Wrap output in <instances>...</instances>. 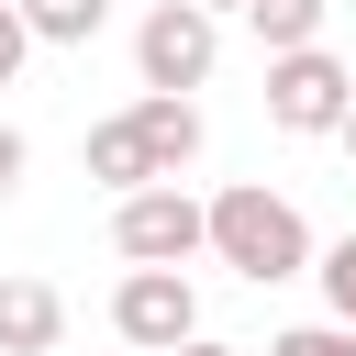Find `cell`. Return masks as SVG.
I'll return each mask as SVG.
<instances>
[{
    "label": "cell",
    "mask_w": 356,
    "mask_h": 356,
    "mask_svg": "<svg viewBox=\"0 0 356 356\" xmlns=\"http://www.w3.org/2000/svg\"><path fill=\"white\" fill-rule=\"evenodd\" d=\"M11 11H22L33 44H89V33L111 22V0H11Z\"/></svg>",
    "instance_id": "30bf717a"
},
{
    "label": "cell",
    "mask_w": 356,
    "mask_h": 356,
    "mask_svg": "<svg viewBox=\"0 0 356 356\" xmlns=\"http://www.w3.org/2000/svg\"><path fill=\"white\" fill-rule=\"evenodd\" d=\"M111 334H122L134 356H178V345L200 334V289H189V267H134V278L111 289Z\"/></svg>",
    "instance_id": "5b68a950"
},
{
    "label": "cell",
    "mask_w": 356,
    "mask_h": 356,
    "mask_svg": "<svg viewBox=\"0 0 356 356\" xmlns=\"http://www.w3.org/2000/svg\"><path fill=\"white\" fill-rule=\"evenodd\" d=\"M345 111H356V67H345L334 44L267 56V122H278V134H345Z\"/></svg>",
    "instance_id": "3957f363"
},
{
    "label": "cell",
    "mask_w": 356,
    "mask_h": 356,
    "mask_svg": "<svg viewBox=\"0 0 356 356\" xmlns=\"http://www.w3.org/2000/svg\"><path fill=\"white\" fill-rule=\"evenodd\" d=\"M67 334V300L44 278H0V356H56Z\"/></svg>",
    "instance_id": "8992f818"
},
{
    "label": "cell",
    "mask_w": 356,
    "mask_h": 356,
    "mask_svg": "<svg viewBox=\"0 0 356 356\" xmlns=\"http://www.w3.org/2000/svg\"><path fill=\"white\" fill-rule=\"evenodd\" d=\"M111 245H122L134 267H189V256H211V200H189V189H134V200H111Z\"/></svg>",
    "instance_id": "277c9868"
},
{
    "label": "cell",
    "mask_w": 356,
    "mask_h": 356,
    "mask_svg": "<svg viewBox=\"0 0 356 356\" xmlns=\"http://www.w3.org/2000/svg\"><path fill=\"white\" fill-rule=\"evenodd\" d=\"M312 278H323V300H334V323L356 334V234H334V245L312 256Z\"/></svg>",
    "instance_id": "8fae6325"
},
{
    "label": "cell",
    "mask_w": 356,
    "mask_h": 356,
    "mask_svg": "<svg viewBox=\"0 0 356 356\" xmlns=\"http://www.w3.org/2000/svg\"><path fill=\"white\" fill-rule=\"evenodd\" d=\"M89 178H100L111 200H134V189H167V178H156V156H145V134H134V111L89 122Z\"/></svg>",
    "instance_id": "52a82bcc"
},
{
    "label": "cell",
    "mask_w": 356,
    "mask_h": 356,
    "mask_svg": "<svg viewBox=\"0 0 356 356\" xmlns=\"http://www.w3.org/2000/svg\"><path fill=\"white\" fill-rule=\"evenodd\" d=\"M134 134H145V156H156V178L178 189V167L200 156V100H156V89H145V100H134Z\"/></svg>",
    "instance_id": "ba28073f"
},
{
    "label": "cell",
    "mask_w": 356,
    "mask_h": 356,
    "mask_svg": "<svg viewBox=\"0 0 356 356\" xmlns=\"http://www.w3.org/2000/svg\"><path fill=\"white\" fill-rule=\"evenodd\" d=\"M211 256H222L234 278L278 289V278L312 267V222H300V200H278L267 178H234V189L211 200Z\"/></svg>",
    "instance_id": "6da1fadb"
},
{
    "label": "cell",
    "mask_w": 356,
    "mask_h": 356,
    "mask_svg": "<svg viewBox=\"0 0 356 356\" xmlns=\"http://www.w3.org/2000/svg\"><path fill=\"white\" fill-rule=\"evenodd\" d=\"M267 356H356V334H345V323H289Z\"/></svg>",
    "instance_id": "7c38bea8"
},
{
    "label": "cell",
    "mask_w": 356,
    "mask_h": 356,
    "mask_svg": "<svg viewBox=\"0 0 356 356\" xmlns=\"http://www.w3.org/2000/svg\"><path fill=\"white\" fill-rule=\"evenodd\" d=\"M22 56H33V33H22V11H0V89L22 78Z\"/></svg>",
    "instance_id": "4fadbf2b"
},
{
    "label": "cell",
    "mask_w": 356,
    "mask_h": 356,
    "mask_svg": "<svg viewBox=\"0 0 356 356\" xmlns=\"http://www.w3.org/2000/svg\"><path fill=\"white\" fill-rule=\"evenodd\" d=\"M211 56H222V22L189 11V0H156V11L134 22V78H145L156 100H189V89L211 78Z\"/></svg>",
    "instance_id": "7a4b0ae2"
},
{
    "label": "cell",
    "mask_w": 356,
    "mask_h": 356,
    "mask_svg": "<svg viewBox=\"0 0 356 356\" xmlns=\"http://www.w3.org/2000/svg\"><path fill=\"white\" fill-rule=\"evenodd\" d=\"M323 11H334V0H245V22H256L267 56H312V44H323Z\"/></svg>",
    "instance_id": "9c48e42d"
},
{
    "label": "cell",
    "mask_w": 356,
    "mask_h": 356,
    "mask_svg": "<svg viewBox=\"0 0 356 356\" xmlns=\"http://www.w3.org/2000/svg\"><path fill=\"white\" fill-rule=\"evenodd\" d=\"M178 356H234V345H211V334H189V345H178Z\"/></svg>",
    "instance_id": "9a60e30c"
},
{
    "label": "cell",
    "mask_w": 356,
    "mask_h": 356,
    "mask_svg": "<svg viewBox=\"0 0 356 356\" xmlns=\"http://www.w3.org/2000/svg\"><path fill=\"white\" fill-rule=\"evenodd\" d=\"M22 167H33V145H22V134H11V122H0V200H11V189H22Z\"/></svg>",
    "instance_id": "5bb4252c"
},
{
    "label": "cell",
    "mask_w": 356,
    "mask_h": 356,
    "mask_svg": "<svg viewBox=\"0 0 356 356\" xmlns=\"http://www.w3.org/2000/svg\"><path fill=\"white\" fill-rule=\"evenodd\" d=\"M189 11H211V22H222V11H245V0H189Z\"/></svg>",
    "instance_id": "2e32d148"
},
{
    "label": "cell",
    "mask_w": 356,
    "mask_h": 356,
    "mask_svg": "<svg viewBox=\"0 0 356 356\" xmlns=\"http://www.w3.org/2000/svg\"><path fill=\"white\" fill-rule=\"evenodd\" d=\"M345 156H356V111H345Z\"/></svg>",
    "instance_id": "e0dca14e"
}]
</instances>
